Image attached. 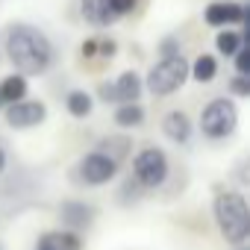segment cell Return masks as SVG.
Wrapping results in <instances>:
<instances>
[{"label": "cell", "instance_id": "obj_23", "mask_svg": "<svg viewBox=\"0 0 250 250\" xmlns=\"http://www.w3.org/2000/svg\"><path fill=\"white\" fill-rule=\"evenodd\" d=\"M171 56H183V50H180V39H174V36H168V39L159 44V59H171Z\"/></svg>", "mask_w": 250, "mask_h": 250}, {"label": "cell", "instance_id": "obj_21", "mask_svg": "<svg viewBox=\"0 0 250 250\" xmlns=\"http://www.w3.org/2000/svg\"><path fill=\"white\" fill-rule=\"evenodd\" d=\"M115 53H118V42H115V39H97L94 59H112Z\"/></svg>", "mask_w": 250, "mask_h": 250}, {"label": "cell", "instance_id": "obj_1", "mask_svg": "<svg viewBox=\"0 0 250 250\" xmlns=\"http://www.w3.org/2000/svg\"><path fill=\"white\" fill-rule=\"evenodd\" d=\"M3 50H6V59L15 68V74H21L27 80L47 74L56 62V47L47 39V33L27 21H15L6 27Z\"/></svg>", "mask_w": 250, "mask_h": 250}, {"label": "cell", "instance_id": "obj_2", "mask_svg": "<svg viewBox=\"0 0 250 250\" xmlns=\"http://www.w3.org/2000/svg\"><path fill=\"white\" fill-rule=\"evenodd\" d=\"M212 218L221 238L232 247L247 244L250 238V206L247 197L235 188H218L212 197Z\"/></svg>", "mask_w": 250, "mask_h": 250}, {"label": "cell", "instance_id": "obj_9", "mask_svg": "<svg viewBox=\"0 0 250 250\" xmlns=\"http://www.w3.org/2000/svg\"><path fill=\"white\" fill-rule=\"evenodd\" d=\"M94 221H97V206L94 203L80 200V197H71V200H62L59 203V224H62V229L83 232Z\"/></svg>", "mask_w": 250, "mask_h": 250}, {"label": "cell", "instance_id": "obj_8", "mask_svg": "<svg viewBox=\"0 0 250 250\" xmlns=\"http://www.w3.org/2000/svg\"><path fill=\"white\" fill-rule=\"evenodd\" d=\"M3 118L12 130H33V127H42L47 121V103L42 100H21V103H12V106H3Z\"/></svg>", "mask_w": 250, "mask_h": 250}, {"label": "cell", "instance_id": "obj_28", "mask_svg": "<svg viewBox=\"0 0 250 250\" xmlns=\"http://www.w3.org/2000/svg\"><path fill=\"white\" fill-rule=\"evenodd\" d=\"M0 250H6V247H3V241H0Z\"/></svg>", "mask_w": 250, "mask_h": 250}, {"label": "cell", "instance_id": "obj_12", "mask_svg": "<svg viewBox=\"0 0 250 250\" xmlns=\"http://www.w3.org/2000/svg\"><path fill=\"white\" fill-rule=\"evenodd\" d=\"M162 133H165V139L174 142V145H188L191 136H194V124H191V118H188L183 109H171V112L162 118Z\"/></svg>", "mask_w": 250, "mask_h": 250}, {"label": "cell", "instance_id": "obj_19", "mask_svg": "<svg viewBox=\"0 0 250 250\" xmlns=\"http://www.w3.org/2000/svg\"><path fill=\"white\" fill-rule=\"evenodd\" d=\"M100 153H106L109 159H115L118 165L124 162V156L130 153V139L127 136H109V139H103L100 142V147H97Z\"/></svg>", "mask_w": 250, "mask_h": 250}, {"label": "cell", "instance_id": "obj_3", "mask_svg": "<svg viewBox=\"0 0 250 250\" xmlns=\"http://www.w3.org/2000/svg\"><path fill=\"white\" fill-rule=\"evenodd\" d=\"M238 130V106L229 97H212L200 109V133L209 142H224Z\"/></svg>", "mask_w": 250, "mask_h": 250}, {"label": "cell", "instance_id": "obj_17", "mask_svg": "<svg viewBox=\"0 0 250 250\" xmlns=\"http://www.w3.org/2000/svg\"><path fill=\"white\" fill-rule=\"evenodd\" d=\"M188 77L194 80V83H212L215 77H218V59L212 56V53H200L194 62H188Z\"/></svg>", "mask_w": 250, "mask_h": 250}, {"label": "cell", "instance_id": "obj_24", "mask_svg": "<svg viewBox=\"0 0 250 250\" xmlns=\"http://www.w3.org/2000/svg\"><path fill=\"white\" fill-rule=\"evenodd\" d=\"M229 91L235 94V97H250V77H232L229 80Z\"/></svg>", "mask_w": 250, "mask_h": 250}, {"label": "cell", "instance_id": "obj_16", "mask_svg": "<svg viewBox=\"0 0 250 250\" xmlns=\"http://www.w3.org/2000/svg\"><path fill=\"white\" fill-rule=\"evenodd\" d=\"M241 47H247V33L244 30H221L215 36V50L227 59H232Z\"/></svg>", "mask_w": 250, "mask_h": 250}, {"label": "cell", "instance_id": "obj_7", "mask_svg": "<svg viewBox=\"0 0 250 250\" xmlns=\"http://www.w3.org/2000/svg\"><path fill=\"white\" fill-rule=\"evenodd\" d=\"M118 171H121V165L115 162V159H109L106 153H100V150H91V153H85L80 162H77V177H80V183H85V186H109L115 177H118Z\"/></svg>", "mask_w": 250, "mask_h": 250}, {"label": "cell", "instance_id": "obj_22", "mask_svg": "<svg viewBox=\"0 0 250 250\" xmlns=\"http://www.w3.org/2000/svg\"><path fill=\"white\" fill-rule=\"evenodd\" d=\"M232 65H235V74H238V77H250V50L241 47V50L232 56Z\"/></svg>", "mask_w": 250, "mask_h": 250}, {"label": "cell", "instance_id": "obj_15", "mask_svg": "<svg viewBox=\"0 0 250 250\" xmlns=\"http://www.w3.org/2000/svg\"><path fill=\"white\" fill-rule=\"evenodd\" d=\"M112 121L121 130H136V127L145 124V106L142 103H121V106H115Z\"/></svg>", "mask_w": 250, "mask_h": 250}, {"label": "cell", "instance_id": "obj_13", "mask_svg": "<svg viewBox=\"0 0 250 250\" xmlns=\"http://www.w3.org/2000/svg\"><path fill=\"white\" fill-rule=\"evenodd\" d=\"M80 15H83L85 24H91V27H97V30L112 27V24L118 21V18L112 15V9H109V0H80Z\"/></svg>", "mask_w": 250, "mask_h": 250}, {"label": "cell", "instance_id": "obj_26", "mask_svg": "<svg viewBox=\"0 0 250 250\" xmlns=\"http://www.w3.org/2000/svg\"><path fill=\"white\" fill-rule=\"evenodd\" d=\"M94 50H97V39H85V42L80 44V56H83L85 62H94Z\"/></svg>", "mask_w": 250, "mask_h": 250}, {"label": "cell", "instance_id": "obj_14", "mask_svg": "<svg viewBox=\"0 0 250 250\" xmlns=\"http://www.w3.org/2000/svg\"><path fill=\"white\" fill-rule=\"evenodd\" d=\"M27 91H30L27 77H21V74H15V71H12L9 77L0 80V100H3V106H12V103L27 100Z\"/></svg>", "mask_w": 250, "mask_h": 250}, {"label": "cell", "instance_id": "obj_27", "mask_svg": "<svg viewBox=\"0 0 250 250\" xmlns=\"http://www.w3.org/2000/svg\"><path fill=\"white\" fill-rule=\"evenodd\" d=\"M6 165H9V153H6V147L0 145V174L6 171Z\"/></svg>", "mask_w": 250, "mask_h": 250}, {"label": "cell", "instance_id": "obj_6", "mask_svg": "<svg viewBox=\"0 0 250 250\" xmlns=\"http://www.w3.org/2000/svg\"><path fill=\"white\" fill-rule=\"evenodd\" d=\"M97 94H100L103 103H115V106H121V103H139L142 94H145V80H142L139 71H124V74H118V80L100 83Z\"/></svg>", "mask_w": 250, "mask_h": 250}, {"label": "cell", "instance_id": "obj_20", "mask_svg": "<svg viewBox=\"0 0 250 250\" xmlns=\"http://www.w3.org/2000/svg\"><path fill=\"white\" fill-rule=\"evenodd\" d=\"M136 6H139V0H109V9H112L115 18H124V15L136 12Z\"/></svg>", "mask_w": 250, "mask_h": 250}, {"label": "cell", "instance_id": "obj_10", "mask_svg": "<svg viewBox=\"0 0 250 250\" xmlns=\"http://www.w3.org/2000/svg\"><path fill=\"white\" fill-rule=\"evenodd\" d=\"M244 18H247V9L238 0H212L203 9V21L209 27H218V30H229L232 24H244Z\"/></svg>", "mask_w": 250, "mask_h": 250}, {"label": "cell", "instance_id": "obj_29", "mask_svg": "<svg viewBox=\"0 0 250 250\" xmlns=\"http://www.w3.org/2000/svg\"><path fill=\"white\" fill-rule=\"evenodd\" d=\"M0 109H3V100H0Z\"/></svg>", "mask_w": 250, "mask_h": 250}, {"label": "cell", "instance_id": "obj_4", "mask_svg": "<svg viewBox=\"0 0 250 250\" xmlns=\"http://www.w3.org/2000/svg\"><path fill=\"white\" fill-rule=\"evenodd\" d=\"M168 174H171V162H168V153L162 147H142L136 156H133V183L142 188V191H156L168 183Z\"/></svg>", "mask_w": 250, "mask_h": 250}, {"label": "cell", "instance_id": "obj_5", "mask_svg": "<svg viewBox=\"0 0 250 250\" xmlns=\"http://www.w3.org/2000/svg\"><path fill=\"white\" fill-rule=\"evenodd\" d=\"M188 80V59L186 56H171V59H159L147 77H145V88L153 97H171L177 94Z\"/></svg>", "mask_w": 250, "mask_h": 250}, {"label": "cell", "instance_id": "obj_18", "mask_svg": "<svg viewBox=\"0 0 250 250\" xmlns=\"http://www.w3.org/2000/svg\"><path fill=\"white\" fill-rule=\"evenodd\" d=\"M65 109H68V115L71 118H88L91 112H94V97L85 91V88H74V91H68V97H65Z\"/></svg>", "mask_w": 250, "mask_h": 250}, {"label": "cell", "instance_id": "obj_25", "mask_svg": "<svg viewBox=\"0 0 250 250\" xmlns=\"http://www.w3.org/2000/svg\"><path fill=\"white\" fill-rule=\"evenodd\" d=\"M130 197H133V203L142 197V188H139L133 180H127V183H124V188H121V203H130Z\"/></svg>", "mask_w": 250, "mask_h": 250}, {"label": "cell", "instance_id": "obj_11", "mask_svg": "<svg viewBox=\"0 0 250 250\" xmlns=\"http://www.w3.org/2000/svg\"><path fill=\"white\" fill-rule=\"evenodd\" d=\"M33 250H83V235L80 232H71V229H44L39 232Z\"/></svg>", "mask_w": 250, "mask_h": 250}]
</instances>
